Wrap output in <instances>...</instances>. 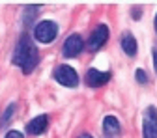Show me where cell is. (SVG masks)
<instances>
[{
	"label": "cell",
	"mask_w": 157,
	"mask_h": 138,
	"mask_svg": "<svg viewBox=\"0 0 157 138\" xmlns=\"http://www.w3.org/2000/svg\"><path fill=\"white\" fill-rule=\"evenodd\" d=\"M39 62V52H37V47L34 45L32 37L28 34H23L19 37V41L15 45V50H13V56H11V64L21 67L25 75L32 73L36 69Z\"/></svg>",
	"instance_id": "obj_1"
},
{
	"label": "cell",
	"mask_w": 157,
	"mask_h": 138,
	"mask_svg": "<svg viewBox=\"0 0 157 138\" xmlns=\"http://www.w3.org/2000/svg\"><path fill=\"white\" fill-rule=\"evenodd\" d=\"M58 35V24L52 21H41L34 26V37L39 43H51Z\"/></svg>",
	"instance_id": "obj_2"
},
{
	"label": "cell",
	"mask_w": 157,
	"mask_h": 138,
	"mask_svg": "<svg viewBox=\"0 0 157 138\" xmlns=\"http://www.w3.org/2000/svg\"><path fill=\"white\" fill-rule=\"evenodd\" d=\"M54 80L58 84L66 86V88H75L78 84V75H77V71L71 65L62 64V65H58L54 69Z\"/></svg>",
	"instance_id": "obj_3"
},
{
	"label": "cell",
	"mask_w": 157,
	"mask_h": 138,
	"mask_svg": "<svg viewBox=\"0 0 157 138\" xmlns=\"http://www.w3.org/2000/svg\"><path fill=\"white\" fill-rule=\"evenodd\" d=\"M142 138H157V108L153 105L142 114Z\"/></svg>",
	"instance_id": "obj_4"
},
{
	"label": "cell",
	"mask_w": 157,
	"mask_h": 138,
	"mask_svg": "<svg viewBox=\"0 0 157 138\" xmlns=\"http://www.w3.org/2000/svg\"><path fill=\"white\" fill-rule=\"evenodd\" d=\"M107 41H109V26L107 24H97L94 28V32L90 34V37H88L86 47H88V50L95 52V50H99Z\"/></svg>",
	"instance_id": "obj_5"
},
{
	"label": "cell",
	"mask_w": 157,
	"mask_h": 138,
	"mask_svg": "<svg viewBox=\"0 0 157 138\" xmlns=\"http://www.w3.org/2000/svg\"><path fill=\"white\" fill-rule=\"evenodd\" d=\"M84 47H86L84 45V39L78 35V34H73V35H69L66 41H64L62 52H64L66 58H75V56H78V54L82 52Z\"/></svg>",
	"instance_id": "obj_6"
},
{
	"label": "cell",
	"mask_w": 157,
	"mask_h": 138,
	"mask_svg": "<svg viewBox=\"0 0 157 138\" xmlns=\"http://www.w3.org/2000/svg\"><path fill=\"white\" fill-rule=\"evenodd\" d=\"M110 80V71H99V69H88L86 71V84L90 88H101Z\"/></svg>",
	"instance_id": "obj_7"
},
{
	"label": "cell",
	"mask_w": 157,
	"mask_h": 138,
	"mask_svg": "<svg viewBox=\"0 0 157 138\" xmlns=\"http://www.w3.org/2000/svg\"><path fill=\"white\" fill-rule=\"evenodd\" d=\"M47 125H49V116H47V114H39V116H36L34 120H30V121L26 123V132L32 134V136L41 134V132L47 129Z\"/></svg>",
	"instance_id": "obj_8"
},
{
	"label": "cell",
	"mask_w": 157,
	"mask_h": 138,
	"mask_svg": "<svg viewBox=\"0 0 157 138\" xmlns=\"http://www.w3.org/2000/svg\"><path fill=\"white\" fill-rule=\"evenodd\" d=\"M103 132H105V136H109V138L120 136V132H122L120 120H118L116 116H105V117H103Z\"/></svg>",
	"instance_id": "obj_9"
},
{
	"label": "cell",
	"mask_w": 157,
	"mask_h": 138,
	"mask_svg": "<svg viewBox=\"0 0 157 138\" xmlns=\"http://www.w3.org/2000/svg\"><path fill=\"white\" fill-rule=\"evenodd\" d=\"M120 45H122V50L127 54V56H136V50H139V43L131 32H124L122 37H120Z\"/></svg>",
	"instance_id": "obj_10"
},
{
	"label": "cell",
	"mask_w": 157,
	"mask_h": 138,
	"mask_svg": "<svg viewBox=\"0 0 157 138\" xmlns=\"http://www.w3.org/2000/svg\"><path fill=\"white\" fill-rule=\"evenodd\" d=\"M15 103H11V105H8L6 106V110L2 112V116H0V127H6L8 123H10V120H11V116L15 114Z\"/></svg>",
	"instance_id": "obj_11"
},
{
	"label": "cell",
	"mask_w": 157,
	"mask_h": 138,
	"mask_svg": "<svg viewBox=\"0 0 157 138\" xmlns=\"http://www.w3.org/2000/svg\"><path fill=\"white\" fill-rule=\"evenodd\" d=\"M39 9H41L39 6H28V8H25V15H26V17H25V24H28V26L32 24V21L36 19L34 15L39 13Z\"/></svg>",
	"instance_id": "obj_12"
},
{
	"label": "cell",
	"mask_w": 157,
	"mask_h": 138,
	"mask_svg": "<svg viewBox=\"0 0 157 138\" xmlns=\"http://www.w3.org/2000/svg\"><path fill=\"white\" fill-rule=\"evenodd\" d=\"M135 76H136V82H139V84H146L148 82V75H146L144 69H136L135 71Z\"/></svg>",
	"instance_id": "obj_13"
},
{
	"label": "cell",
	"mask_w": 157,
	"mask_h": 138,
	"mask_svg": "<svg viewBox=\"0 0 157 138\" xmlns=\"http://www.w3.org/2000/svg\"><path fill=\"white\" fill-rule=\"evenodd\" d=\"M6 138H25V136L19 132V131H10V132L6 134Z\"/></svg>",
	"instance_id": "obj_14"
},
{
	"label": "cell",
	"mask_w": 157,
	"mask_h": 138,
	"mask_svg": "<svg viewBox=\"0 0 157 138\" xmlns=\"http://www.w3.org/2000/svg\"><path fill=\"white\" fill-rule=\"evenodd\" d=\"M151 54H153V69H155V73H157V45H153Z\"/></svg>",
	"instance_id": "obj_15"
},
{
	"label": "cell",
	"mask_w": 157,
	"mask_h": 138,
	"mask_svg": "<svg viewBox=\"0 0 157 138\" xmlns=\"http://www.w3.org/2000/svg\"><path fill=\"white\" fill-rule=\"evenodd\" d=\"M131 15H135L133 19H136V21H139V19H140V8H135V9H131Z\"/></svg>",
	"instance_id": "obj_16"
},
{
	"label": "cell",
	"mask_w": 157,
	"mask_h": 138,
	"mask_svg": "<svg viewBox=\"0 0 157 138\" xmlns=\"http://www.w3.org/2000/svg\"><path fill=\"white\" fill-rule=\"evenodd\" d=\"M78 138H94V136H92V134H88V132H82V134L78 136Z\"/></svg>",
	"instance_id": "obj_17"
},
{
	"label": "cell",
	"mask_w": 157,
	"mask_h": 138,
	"mask_svg": "<svg viewBox=\"0 0 157 138\" xmlns=\"http://www.w3.org/2000/svg\"><path fill=\"white\" fill-rule=\"evenodd\" d=\"M153 26H155V32H157V13H155V19H153Z\"/></svg>",
	"instance_id": "obj_18"
}]
</instances>
